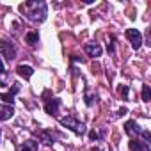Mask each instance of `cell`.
Listing matches in <instances>:
<instances>
[{"label": "cell", "instance_id": "obj_1", "mask_svg": "<svg viewBox=\"0 0 151 151\" xmlns=\"http://www.w3.org/2000/svg\"><path fill=\"white\" fill-rule=\"evenodd\" d=\"M20 9L32 22H43L46 18V4L45 2H25V4H22Z\"/></svg>", "mask_w": 151, "mask_h": 151}, {"label": "cell", "instance_id": "obj_2", "mask_svg": "<svg viewBox=\"0 0 151 151\" xmlns=\"http://www.w3.org/2000/svg\"><path fill=\"white\" fill-rule=\"evenodd\" d=\"M60 124L66 126V128H71L75 133H84V132H86L84 124H82L80 121H77L73 116H66V117H62V119H60Z\"/></svg>", "mask_w": 151, "mask_h": 151}, {"label": "cell", "instance_id": "obj_3", "mask_svg": "<svg viewBox=\"0 0 151 151\" xmlns=\"http://www.w3.org/2000/svg\"><path fill=\"white\" fill-rule=\"evenodd\" d=\"M126 37L130 39V43H132V46L137 50V48H140V45H142V36H140V32L137 30V29H128L126 30Z\"/></svg>", "mask_w": 151, "mask_h": 151}, {"label": "cell", "instance_id": "obj_4", "mask_svg": "<svg viewBox=\"0 0 151 151\" xmlns=\"http://www.w3.org/2000/svg\"><path fill=\"white\" fill-rule=\"evenodd\" d=\"M0 53H4V57H6L7 60L14 59V55H16V52H14L13 45H11V43H7V41H0Z\"/></svg>", "mask_w": 151, "mask_h": 151}, {"label": "cell", "instance_id": "obj_5", "mask_svg": "<svg viewBox=\"0 0 151 151\" xmlns=\"http://www.w3.org/2000/svg\"><path fill=\"white\" fill-rule=\"evenodd\" d=\"M130 149L132 151H149V144L146 142V140H135V139H132L130 140Z\"/></svg>", "mask_w": 151, "mask_h": 151}, {"label": "cell", "instance_id": "obj_6", "mask_svg": "<svg viewBox=\"0 0 151 151\" xmlns=\"http://www.w3.org/2000/svg\"><path fill=\"white\" fill-rule=\"evenodd\" d=\"M86 52L89 57H100L101 55V46L98 43H87L86 45Z\"/></svg>", "mask_w": 151, "mask_h": 151}, {"label": "cell", "instance_id": "obj_7", "mask_svg": "<svg viewBox=\"0 0 151 151\" xmlns=\"http://www.w3.org/2000/svg\"><path fill=\"white\" fill-rule=\"evenodd\" d=\"M124 132H126L130 137H135V135L140 133V128H139V124H137L135 121H126V124H124Z\"/></svg>", "mask_w": 151, "mask_h": 151}, {"label": "cell", "instance_id": "obj_8", "mask_svg": "<svg viewBox=\"0 0 151 151\" xmlns=\"http://www.w3.org/2000/svg\"><path fill=\"white\" fill-rule=\"evenodd\" d=\"M14 114V109L11 105H4V107H0V121H7L11 119Z\"/></svg>", "mask_w": 151, "mask_h": 151}, {"label": "cell", "instance_id": "obj_9", "mask_svg": "<svg viewBox=\"0 0 151 151\" xmlns=\"http://www.w3.org/2000/svg\"><path fill=\"white\" fill-rule=\"evenodd\" d=\"M59 105H60V101H59V100H52V101H48V103L45 105V110H46V114L57 116V112H59Z\"/></svg>", "mask_w": 151, "mask_h": 151}, {"label": "cell", "instance_id": "obj_10", "mask_svg": "<svg viewBox=\"0 0 151 151\" xmlns=\"http://www.w3.org/2000/svg\"><path fill=\"white\" fill-rule=\"evenodd\" d=\"M18 91H20V86H18V84H14V86H13V89H11L9 93L2 94V100H4L7 105H9V103H13V101H14V94H16Z\"/></svg>", "mask_w": 151, "mask_h": 151}, {"label": "cell", "instance_id": "obj_11", "mask_svg": "<svg viewBox=\"0 0 151 151\" xmlns=\"http://www.w3.org/2000/svg\"><path fill=\"white\" fill-rule=\"evenodd\" d=\"M16 71H18V75H20V77H23V78H30L32 77V75H34V69L30 68V66H18L16 68Z\"/></svg>", "mask_w": 151, "mask_h": 151}, {"label": "cell", "instance_id": "obj_12", "mask_svg": "<svg viewBox=\"0 0 151 151\" xmlns=\"http://www.w3.org/2000/svg\"><path fill=\"white\" fill-rule=\"evenodd\" d=\"M20 151H37V142L36 140H27V142H23Z\"/></svg>", "mask_w": 151, "mask_h": 151}, {"label": "cell", "instance_id": "obj_13", "mask_svg": "<svg viewBox=\"0 0 151 151\" xmlns=\"http://www.w3.org/2000/svg\"><path fill=\"white\" fill-rule=\"evenodd\" d=\"M25 41H27L30 46H34V45L39 41V37H37V34H36V32H30V34H27V36H25Z\"/></svg>", "mask_w": 151, "mask_h": 151}, {"label": "cell", "instance_id": "obj_14", "mask_svg": "<svg viewBox=\"0 0 151 151\" xmlns=\"http://www.w3.org/2000/svg\"><path fill=\"white\" fill-rule=\"evenodd\" d=\"M39 137H41V140H43L45 144H53V135H52L50 132H43Z\"/></svg>", "mask_w": 151, "mask_h": 151}, {"label": "cell", "instance_id": "obj_15", "mask_svg": "<svg viewBox=\"0 0 151 151\" xmlns=\"http://www.w3.org/2000/svg\"><path fill=\"white\" fill-rule=\"evenodd\" d=\"M142 100L144 101L151 100V89H149V86H142Z\"/></svg>", "mask_w": 151, "mask_h": 151}, {"label": "cell", "instance_id": "obj_16", "mask_svg": "<svg viewBox=\"0 0 151 151\" xmlns=\"http://www.w3.org/2000/svg\"><path fill=\"white\" fill-rule=\"evenodd\" d=\"M119 94L123 96V100H126V98H128V87H126V86H121V87H119Z\"/></svg>", "mask_w": 151, "mask_h": 151}, {"label": "cell", "instance_id": "obj_17", "mask_svg": "<svg viewBox=\"0 0 151 151\" xmlns=\"http://www.w3.org/2000/svg\"><path fill=\"white\" fill-rule=\"evenodd\" d=\"M89 139H91V140H96V139H98V133H96V132H91V133H89Z\"/></svg>", "mask_w": 151, "mask_h": 151}, {"label": "cell", "instance_id": "obj_18", "mask_svg": "<svg viewBox=\"0 0 151 151\" xmlns=\"http://www.w3.org/2000/svg\"><path fill=\"white\" fill-rule=\"evenodd\" d=\"M0 73H4V66H2V60H0Z\"/></svg>", "mask_w": 151, "mask_h": 151}]
</instances>
